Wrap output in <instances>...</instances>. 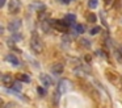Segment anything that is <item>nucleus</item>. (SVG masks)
I'll return each instance as SVG.
<instances>
[{"label": "nucleus", "instance_id": "nucleus-1", "mask_svg": "<svg viewBox=\"0 0 122 108\" xmlns=\"http://www.w3.org/2000/svg\"><path fill=\"white\" fill-rule=\"evenodd\" d=\"M30 46L34 50L36 53H41L42 51V42L40 40V36H38L37 32H33L32 33V38H30Z\"/></svg>", "mask_w": 122, "mask_h": 108}, {"label": "nucleus", "instance_id": "nucleus-2", "mask_svg": "<svg viewBox=\"0 0 122 108\" xmlns=\"http://www.w3.org/2000/svg\"><path fill=\"white\" fill-rule=\"evenodd\" d=\"M72 82L70 80V79H62L61 82L58 83V91L61 92V94H66V92L71 91L72 90Z\"/></svg>", "mask_w": 122, "mask_h": 108}, {"label": "nucleus", "instance_id": "nucleus-3", "mask_svg": "<svg viewBox=\"0 0 122 108\" xmlns=\"http://www.w3.org/2000/svg\"><path fill=\"white\" fill-rule=\"evenodd\" d=\"M51 25H54V28H56L58 30L61 32H66L67 30V26H68V24L66 23V21H59V20H55L51 23Z\"/></svg>", "mask_w": 122, "mask_h": 108}, {"label": "nucleus", "instance_id": "nucleus-4", "mask_svg": "<svg viewBox=\"0 0 122 108\" xmlns=\"http://www.w3.org/2000/svg\"><path fill=\"white\" fill-rule=\"evenodd\" d=\"M64 70V66L62 65V63H54L53 66H51V73L54 74V75H61L62 73H63Z\"/></svg>", "mask_w": 122, "mask_h": 108}, {"label": "nucleus", "instance_id": "nucleus-5", "mask_svg": "<svg viewBox=\"0 0 122 108\" xmlns=\"http://www.w3.org/2000/svg\"><path fill=\"white\" fill-rule=\"evenodd\" d=\"M40 80L42 82V84L45 87H49V86H51V84H53V79H51L50 75H47V74H41Z\"/></svg>", "mask_w": 122, "mask_h": 108}, {"label": "nucleus", "instance_id": "nucleus-6", "mask_svg": "<svg viewBox=\"0 0 122 108\" xmlns=\"http://www.w3.org/2000/svg\"><path fill=\"white\" fill-rule=\"evenodd\" d=\"M1 83L4 84L5 87H12V84L15 83L13 79H12V75H9V74H4L3 76H1Z\"/></svg>", "mask_w": 122, "mask_h": 108}, {"label": "nucleus", "instance_id": "nucleus-7", "mask_svg": "<svg viewBox=\"0 0 122 108\" xmlns=\"http://www.w3.org/2000/svg\"><path fill=\"white\" fill-rule=\"evenodd\" d=\"M20 26H21V20H13V21L9 23L8 28H9V30L16 32V30H19V29H20Z\"/></svg>", "mask_w": 122, "mask_h": 108}, {"label": "nucleus", "instance_id": "nucleus-8", "mask_svg": "<svg viewBox=\"0 0 122 108\" xmlns=\"http://www.w3.org/2000/svg\"><path fill=\"white\" fill-rule=\"evenodd\" d=\"M19 1L17 0H11V3H9V12L12 13H16L17 11H19Z\"/></svg>", "mask_w": 122, "mask_h": 108}, {"label": "nucleus", "instance_id": "nucleus-9", "mask_svg": "<svg viewBox=\"0 0 122 108\" xmlns=\"http://www.w3.org/2000/svg\"><path fill=\"white\" fill-rule=\"evenodd\" d=\"M30 9H34V11H43L46 8V5L43 3H33V4L29 5Z\"/></svg>", "mask_w": 122, "mask_h": 108}, {"label": "nucleus", "instance_id": "nucleus-10", "mask_svg": "<svg viewBox=\"0 0 122 108\" xmlns=\"http://www.w3.org/2000/svg\"><path fill=\"white\" fill-rule=\"evenodd\" d=\"M5 59L8 61V62H11L13 66H19V59L16 58V55H15V54H8Z\"/></svg>", "mask_w": 122, "mask_h": 108}, {"label": "nucleus", "instance_id": "nucleus-11", "mask_svg": "<svg viewBox=\"0 0 122 108\" xmlns=\"http://www.w3.org/2000/svg\"><path fill=\"white\" fill-rule=\"evenodd\" d=\"M75 20H76V16L72 15V13H68V15L64 16V21H66L68 25H70V24H72V23H75Z\"/></svg>", "mask_w": 122, "mask_h": 108}, {"label": "nucleus", "instance_id": "nucleus-12", "mask_svg": "<svg viewBox=\"0 0 122 108\" xmlns=\"http://www.w3.org/2000/svg\"><path fill=\"white\" fill-rule=\"evenodd\" d=\"M75 30H76V33L81 34V33L85 32V28H84V25H81V24H75Z\"/></svg>", "mask_w": 122, "mask_h": 108}, {"label": "nucleus", "instance_id": "nucleus-13", "mask_svg": "<svg viewBox=\"0 0 122 108\" xmlns=\"http://www.w3.org/2000/svg\"><path fill=\"white\" fill-rule=\"evenodd\" d=\"M12 88L15 90V91H21V88H22V84H21V82H15L13 84H12Z\"/></svg>", "mask_w": 122, "mask_h": 108}, {"label": "nucleus", "instance_id": "nucleus-14", "mask_svg": "<svg viewBox=\"0 0 122 108\" xmlns=\"http://www.w3.org/2000/svg\"><path fill=\"white\" fill-rule=\"evenodd\" d=\"M17 79H19L20 82H29V76L25 75V74H19V75H17Z\"/></svg>", "mask_w": 122, "mask_h": 108}, {"label": "nucleus", "instance_id": "nucleus-15", "mask_svg": "<svg viewBox=\"0 0 122 108\" xmlns=\"http://www.w3.org/2000/svg\"><path fill=\"white\" fill-rule=\"evenodd\" d=\"M97 5H98V1H97V0H89V1H88V7H89L91 9H95Z\"/></svg>", "mask_w": 122, "mask_h": 108}, {"label": "nucleus", "instance_id": "nucleus-16", "mask_svg": "<svg viewBox=\"0 0 122 108\" xmlns=\"http://www.w3.org/2000/svg\"><path fill=\"white\" fill-rule=\"evenodd\" d=\"M88 21H89V23H96V16L93 15V13L88 15Z\"/></svg>", "mask_w": 122, "mask_h": 108}, {"label": "nucleus", "instance_id": "nucleus-17", "mask_svg": "<svg viewBox=\"0 0 122 108\" xmlns=\"http://www.w3.org/2000/svg\"><path fill=\"white\" fill-rule=\"evenodd\" d=\"M98 32H100V28H98V26H95V28L91 29V34H93V36H95V34H97Z\"/></svg>", "mask_w": 122, "mask_h": 108}, {"label": "nucleus", "instance_id": "nucleus-18", "mask_svg": "<svg viewBox=\"0 0 122 108\" xmlns=\"http://www.w3.org/2000/svg\"><path fill=\"white\" fill-rule=\"evenodd\" d=\"M4 108H17V104L16 103H8Z\"/></svg>", "mask_w": 122, "mask_h": 108}, {"label": "nucleus", "instance_id": "nucleus-19", "mask_svg": "<svg viewBox=\"0 0 122 108\" xmlns=\"http://www.w3.org/2000/svg\"><path fill=\"white\" fill-rule=\"evenodd\" d=\"M38 94H40L41 96H42V95H45V94H46V91L42 88V87H40V88H38Z\"/></svg>", "mask_w": 122, "mask_h": 108}, {"label": "nucleus", "instance_id": "nucleus-20", "mask_svg": "<svg viewBox=\"0 0 122 108\" xmlns=\"http://www.w3.org/2000/svg\"><path fill=\"white\" fill-rule=\"evenodd\" d=\"M80 42H81L83 45H85V46H87V47H89V46H91V45H89V41H87V40H81V41H80Z\"/></svg>", "mask_w": 122, "mask_h": 108}, {"label": "nucleus", "instance_id": "nucleus-21", "mask_svg": "<svg viewBox=\"0 0 122 108\" xmlns=\"http://www.w3.org/2000/svg\"><path fill=\"white\" fill-rule=\"evenodd\" d=\"M58 1H59V3H63V4H70L72 0H58Z\"/></svg>", "mask_w": 122, "mask_h": 108}, {"label": "nucleus", "instance_id": "nucleus-22", "mask_svg": "<svg viewBox=\"0 0 122 108\" xmlns=\"http://www.w3.org/2000/svg\"><path fill=\"white\" fill-rule=\"evenodd\" d=\"M5 5V0H0V8H3Z\"/></svg>", "mask_w": 122, "mask_h": 108}]
</instances>
